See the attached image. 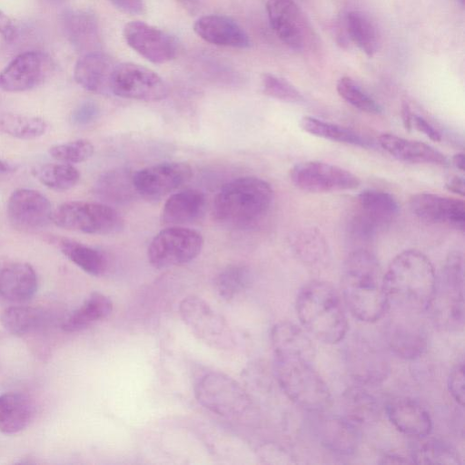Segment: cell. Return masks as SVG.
<instances>
[{
	"mask_svg": "<svg viewBox=\"0 0 465 465\" xmlns=\"http://www.w3.org/2000/svg\"><path fill=\"white\" fill-rule=\"evenodd\" d=\"M437 277L430 260L414 249L398 253L383 273V286L390 306L420 314L427 312L432 300Z\"/></svg>",
	"mask_w": 465,
	"mask_h": 465,
	"instance_id": "6da1fadb",
	"label": "cell"
},
{
	"mask_svg": "<svg viewBox=\"0 0 465 465\" xmlns=\"http://www.w3.org/2000/svg\"><path fill=\"white\" fill-rule=\"evenodd\" d=\"M341 289L349 311L361 322H377L390 308L381 265L376 256L367 250L359 249L348 255L343 265Z\"/></svg>",
	"mask_w": 465,
	"mask_h": 465,
	"instance_id": "7a4b0ae2",
	"label": "cell"
},
{
	"mask_svg": "<svg viewBox=\"0 0 465 465\" xmlns=\"http://www.w3.org/2000/svg\"><path fill=\"white\" fill-rule=\"evenodd\" d=\"M296 312L304 330L322 342L334 344L345 338L346 313L331 283L312 281L304 284L297 295Z\"/></svg>",
	"mask_w": 465,
	"mask_h": 465,
	"instance_id": "3957f363",
	"label": "cell"
},
{
	"mask_svg": "<svg viewBox=\"0 0 465 465\" xmlns=\"http://www.w3.org/2000/svg\"><path fill=\"white\" fill-rule=\"evenodd\" d=\"M272 200L273 190L268 182L254 176L239 177L216 194L213 217L225 226L247 227L266 214Z\"/></svg>",
	"mask_w": 465,
	"mask_h": 465,
	"instance_id": "277c9868",
	"label": "cell"
},
{
	"mask_svg": "<svg viewBox=\"0 0 465 465\" xmlns=\"http://www.w3.org/2000/svg\"><path fill=\"white\" fill-rule=\"evenodd\" d=\"M312 361L302 355L273 352L275 377L286 396L307 411L324 412L331 404V396Z\"/></svg>",
	"mask_w": 465,
	"mask_h": 465,
	"instance_id": "5b68a950",
	"label": "cell"
},
{
	"mask_svg": "<svg viewBox=\"0 0 465 465\" xmlns=\"http://www.w3.org/2000/svg\"><path fill=\"white\" fill-rule=\"evenodd\" d=\"M427 312L435 324L446 331L464 326V262L459 251L450 252Z\"/></svg>",
	"mask_w": 465,
	"mask_h": 465,
	"instance_id": "8992f818",
	"label": "cell"
},
{
	"mask_svg": "<svg viewBox=\"0 0 465 465\" xmlns=\"http://www.w3.org/2000/svg\"><path fill=\"white\" fill-rule=\"evenodd\" d=\"M194 395L205 409L228 420L246 421L254 414L246 391L223 372L209 371L202 375L194 385Z\"/></svg>",
	"mask_w": 465,
	"mask_h": 465,
	"instance_id": "52a82bcc",
	"label": "cell"
},
{
	"mask_svg": "<svg viewBox=\"0 0 465 465\" xmlns=\"http://www.w3.org/2000/svg\"><path fill=\"white\" fill-rule=\"evenodd\" d=\"M58 227L88 234H114L124 221L113 207L103 203L71 201L58 206L52 215Z\"/></svg>",
	"mask_w": 465,
	"mask_h": 465,
	"instance_id": "ba28073f",
	"label": "cell"
},
{
	"mask_svg": "<svg viewBox=\"0 0 465 465\" xmlns=\"http://www.w3.org/2000/svg\"><path fill=\"white\" fill-rule=\"evenodd\" d=\"M203 238L200 232L183 226H170L160 231L151 241L147 256L157 269L190 262L201 252Z\"/></svg>",
	"mask_w": 465,
	"mask_h": 465,
	"instance_id": "9c48e42d",
	"label": "cell"
},
{
	"mask_svg": "<svg viewBox=\"0 0 465 465\" xmlns=\"http://www.w3.org/2000/svg\"><path fill=\"white\" fill-rule=\"evenodd\" d=\"M180 315L193 333L213 348L229 350L234 347L233 333L226 321L203 299L184 298L179 305Z\"/></svg>",
	"mask_w": 465,
	"mask_h": 465,
	"instance_id": "30bf717a",
	"label": "cell"
},
{
	"mask_svg": "<svg viewBox=\"0 0 465 465\" xmlns=\"http://www.w3.org/2000/svg\"><path fill=\"white\" fill-rule=\"evenodd\" d=\"M110 89L116 96L145 102L161 101L169 94L168 86L160 75L134 63L115 65Z\"/></svg>",
	"mask_w": 465,
	"mask_h": 465,
	"instance_id": "8fae6325",
	"label": "cell"
},
{
	"mask_svg": "<svg viewBox=\"0 0 465 465\" xmlns=\"http://www.w3.org/2000/svg\"><path fill=\"white\" fill-rule=\"evenodd\" d=\"M290 179L299 189L314 193L354 190L360 179L340 166L320 161H307L290 170Z\"/></svg>",
	"mask_w": 465,
	"mask_h": 465,
	"instance_id": "7c38bea8",
	"label": "cell"
},
{
	"mask_svg": "<svg viewBox=\"0 0 465 465\" xmlns=\"http://www.w3.org/2000/svg\"><path fill=\"white\" fill-rule=\"evenodd\" d=\"M344 356L350 375L362 386L381 383L391 370L389 360L383 351L361 336H355L347 342Z\"/></svg>",
	"mask_w": 465,
	"mask_h": 465,
	"instance_id": "4fadbf2b",
	"label": "cell"
},
{
	"mask_svg": "<svg viewBox=\"0 0 465 465\" xmlns=\"http://www.w3.org/2000/svg\"><path fill=\"white\" fill-rule=\"evenodd\" d=\"M53 69L51 58L40 51L17 55L0 73V89L9 93L31 90L42 84Z\"/></svg>",
	"mask_w": 465,
	"mask_h": 465,
	"instance_id": "5bb4252c",
	"label": "cell"
},
{
	"mask_svg": "<svg viewBox=\"0 0 465 465\" xmlns=\"http://www.w3.org/2000/svg\"><path fill=\"white\" fill-rule=\"evenodd\" d=\"M193 175L184 162H164L143 168L133 174L136 193L146 198L163 197L186 183Z\"/></svg>",
	"mask_w": 465,
	"mask_h": 465,
	"instance_id": "9a60e30c",
	"label": "cell"
},
{
	"mask_svg": "<svg viewBox=\"0 0 465 465\" xmlns=\"http://www.w3.org/2000/svg\"><path fill=\"white\" fill-rule=\"evenodd\" d=\"M52 204L40 192L20 188L12 193L7 203V216L12 225L31 232L46 227L52 222Z\"/></svg>",
	"mask_w": 465,
	"mask_h": 465,
	"instance_id": "2e32d148",
	"label": "cell"
},
{
	"mask_svg": "<svg viewBox=\"0 0 465 465\" xmlns=\"http://www.w3.org/2000/svg\"><path fill=\"white\" fill-rule=\"evenodd\" d=\"M410 208L424 223L446 225L464 232L465 205L460 199L432 193H419L411 197Z\"/></svg>",
	"mask_w": 465,
	"mask_h": 465,
	"instance_id": "e0dca14e",
	"label": "cell"
},
{
	"mask_svg": "<svg viewBox=\"0 0 465 465\" xmlns=\"http://www.w3.org/2000/svg\"><path fill=\"white\" fill-rule=\"evenodd\" d=\"M396 316L391 319L386 327V342L390 350L398 357L415 360L420 357L428 346L426 331L417 319L418 314L397 310Z\"/></svg>",
	"mask_w": 465,
	"mask_h": 465,
	"instance_id": "ac0fdd59",
	"label": "cell"
},
{
	"mask_svg": "<svg viewBox=\"0 0 465 465\" xmlns=\"http://www.w3.org/2000/svg\"><path fill=\"white\" fill-rule=\"evenodd\" d=\"M124 37L131 48L153 64L167 63L177 53V44L173 37L143 22L133 21L126 24Z\"/></svg>",
	"mask_w": 465,
	"mask_h": 465,
	"instance_id": "d6986e66",
	"label": "cell"
},
{
	"mask_svg": "<svg viewBox=\"0 0 465 465\" xmlns=\"http://www.w3.org/2000/svg\"><path fill=\"white\" fill-rule=\"evenodd\" d=\"M266 12L272 30L283 44L295 51L305 48L310 30L293 0H267Z\"/></svg>",
	"mask_w": 465,
	"mask_h": 465,
	"instance_id": "ffe728a7",
	"label": "cell"
},
{
	"mask_svg": "<svg viewBox=\"0 0 465 465\" xmlns=\"http://www.w3.org/2000/svg\"><path fill=\"white\" fill-rule=\"evenodd\" d=\"M388 419L401 433L417 439L427 437L432 421L428 411L409 397H396L386 406Z\"/></svg>",
	"mask_w": 465,
	"mask_h": 465,
	"instance_id": "44dd1931",
	"label": "cell"
},
{
	"mask_svg": "<svg viewBox=\"0 0 465 465\" xmlns=\"http://www.w3.org/2000/svg\"><path fill=\"white\" fill-rule=\"evenodd\" d=\"M314 424L316 437L326 449L349 455L360 442L359 427L344 416L322 415Z\"/></svg>",
	"mask_w": 465,
	"mask_h": 465,
	"instance_id": "7402d4cb",
	"label": "cell"
},
{
	"mask_svg": "<svg viewBox=\"0 0 465 465\" xmlns=\"http://www.w3.org/2000/svg\"><path fill=\"white\" fill-rule=\"evenodd\" d=\"M115 64L108 55L99 52L83 54L76 62L74 76L76 83L88 92L111 94V78Z\"/></svg>",
	"mask_w": 465,
	"mask_h": 465,
	"instance_id": "603a6c76",
	"label": "cell"
},
{
	"mask_svg": "<svg viewBox=\"0 0 465 465\" xmlns=\"http://www.w3.org/2000/svg\"><path fill=\"white\" fill-rule=\"evenodd\" d=\"M193 30L199 37L215 45L236 48L250 45L245 31L234 20L225 15L202 16L195 21Z\"/></svg>",
	"mask_w": 465,
	"mask_h": 465,
	"instance_id": "cb8c5ba5",
	"label": "cell"
},
{
	"mask_svg": "<svg viewBox=\"0 0 465 465\" xmlns=\"http://www.w3.org/2000/svg\"><path fill=\"white\" fill-rule=\"evenodd\" d=\"M381 147L395 159L411 163L447 165V156L433 146L392 134H382L378 138Z\"/></svg>",
	"mask_w": 465,
	"mask_h": 465,
	"instance_id": "d4e9b609",
	"label": "cell"
},
{
	"mask_svg": "<svg viewBox=\"0 0 465 465\" xmlns=\"http://www.w3.org/2000/svg\"><path fill=\"white\" fill-rule=\"evenodd\" d=\"M206 206V196L203 192L186 189L169 196L162 208L160 219L163 224L182 226L201 219Z\"/></svg>",
	"mask_w": 465,
	"mask_h": 465,
	"instance_id": "484cf974",
	"label": "cell"
},
{
	"mask_svg": "<svg viewBox=\"0 0 465 465\" xmlns=\"http://www.w3.org/2000/svg\"><path fill=\"white\" fill-rule=\"evenodd\" d=\"M63 30L75 50L83 54L98 51L99 26L95 16L83 10H67L61 18Z\"/></svg>",
	"mask_w": 465,
	"mask_h": 465,
	"instance_id": "4316f807",
	"label": "cell"
},
{
	"mask_svg": "<svg viewBox=\"0 0 465 465\" xmlns=\"http://www.w3.org/2000/svg\"><path fill=\"white\" fill-rule=\"evenodd\" d=\"M37 290L34 268L25 262H12L0 270V295L12 302L31 299Z\"/></svg>",
	"mask_w": 465,
	"mask_h": 465,
	"instance_id": "83f0119b",
	"label": "cell"
},
{
	"mask_svg": "<svg viewBox=\"0 0 465 465\" xmlns=\"http://www.w3.org/2000/svg\"><path fill=\"white\" fill-rule=\"evenodd\" d=\"M357 213L379 229L389 224L400 213L396 198L390 193L366 189L357 195Z\"/></svg>",
	"mask_w": 465,
	"mask_h": 465,
	"instance_id": "f1b7e54d",
	"label": "cell"
},
{
	"mask_svg": "<svg viewBox=\"0 0 465 465\" xmlns=\"http://www.w3.org/2000/svg\"><path fill=\"white\" fill-rule=\"evenodd\" d=\"M35 416L33 401L22 392H5L0 395V431L17 433L25 429Z\"/></svg>",
	"mask_w": 465,
	"mask_h": 465,
	"instance_id": "f546056e",
	"label": "cell"
},
{
	"mask_svg": "<svg viewBox=\"0 0 465 465\" xmlns=\"http://www.w3.org/2000/svg\"><path fill=\"white\" fill-rule=\"evenodd\" d=\"M49 242L54 244L65 257L88 274L100 276L106 271L107 259L97 249L64 237H49Z\"/></svg>",
	"mask_w": 465,
	"mask_h": 465,
	"instance_id": "4dcf8cb0",
	"label": "cell"
},
{
	"mask_svg": "<svg viewBox=\"0 0 465 465\" xmlns=\"http://www.w3.org/2000/svg\"><path fill=\"white\" fill-rule=\"evenodd\" d=\"M342 408L343 416L358 427L377 421L381 412L377 399L360 384L344 391Z\"/></svg>",
	"mask_w": 465,
	"mask_h": 465,
	"instance_id": "1f68e13d",
	"label": "cell"
},
{
	"mask_svg": "<svg viewBox=\"0 0 465 465\" xmlns=\"http://www.w3.org/2000/svg\"><path fill=\"white\" fill-rule=\"evenodd\" d=\"M273 352L302 355L314 359L315 350L310 337L297 325L289 322L275 324L271 331Z\"/></svg>",
	"mask_w": 465,
	"mask_h": 465,
	"instance_id": "d6a6232c",
	"label": "cell"
},
{
	"mask_svg": "<svg viewBox=\"0 0 465 465\" xmlns=\"http://www.w3.org/2000/svg\"><path fill=\"white\" fill-rule=\"evenodd\" d=\"M112 311L113 302L109 297L100 292H93L79 308L64 320L62 328L68 332L85 330L107 318Z\"/></svg>",
	"mask_w": 465,
	"mask_h": 465,
	"instance_id": "836d02e7",
	"label": "cell"
},
{
	"mask_svg": "<svg viewBox=\"0 0 465 465\" xmlns=\"http://www.w3.org/2000/svg\"><path fill=\"white\" fill-rule=\"evenodd\" d=\"M133 174L127 169L110 170L98 178L94 192L105 202H127L137 193L133 183Z\"/></svg>",
	"mask_w": 465,
	"mask_h": 465,
	"instance_id": "e575fe53",
	"label": "cell"
},
{
	"mask_svg": "<svg viewBox=\"0 0 465 465\" xmlns=\"http://www.w3.org/2000/svg\"><path fill=\"white\" fill-rule=\"evenodd\" d=\"M291 245L296 256L306 264L318 265L328 258L327 241L316 228L306 227L296 231L292 236Z\"/></svg>",
	"mask_w": 465,
	"mask_h": 465,
	"instance_id": "d590c367",
	"label": "cell"
},
{
	"mask_svg": "<svg viewBox=\"0 0 465 465\" xmlns=\"http://www.w3.org/2000/svg\"><path fill=\"white\" fill-rule=\"evenodd\" d=\"M300 125L304 132L326 140L365 148L372 146L371 142L357 132L312 116L302 117Z\"/></svg>",
	"mask_w": 465,
	"mask_h": 465,
	"instance_id": "8d00e7d4",
	"label": "cell"
},
{
	"mask_svg": "<svg viewBox=\"0 0 465 465\" xmlns=\"http://www.w3.org/2000/svg\"><path fill=\"white\" fill-rule=\"evenodd\" d=\"M344 26L351 42L369 57L379 49V37L375 25L370 18L360 11L346 14Z\"/></svg>",
	"mask_w": 465,
	"mask_h": 465,
	"instance_id": "74e56055",
	"label": "cell"
},
{
	"mask_svg": "<svg viewBox=\"0 0 465 465\" xmlns=\"http://www.w3.org/2000/svg\"><path fill=\"white\" fill-rule=\"evenodd\" d=\"M420 438L413 446L411 460L417 464L459 465L460 459L457 450L440 439Z\"/></svg>",
	"mask_w": 465,
	"mask_h": 465,
	"instance_id": "f35d334b",
	"label": "cell"
},
{
	"mask_svg": "<svg viewBox=\"0 0 465 465\" xmlns=\"http://www.w3.org/2000/svg\"><path fill=\"white\" fill-rule=\"evenodd\" d=\"M47 128V123L39 116L13 113L0 115V131L18 139H36L44 135Z\"/></svg>",
	"mask_w": 465,
	"mask_h": 465,
	"instance_id": "ab89813d",
	"label": "cell"
},
{
	"mask_svg": "<svg viewBox=\"0 0 465 465\" xmlns=\"http://www.w3.org/2000/svg\"><path fill=\"white\" fill-rule=\"evenodd\" d=\"M34 176L46 187L56 191H66L80 180L78 170L70 163H46L33 168Z\"/></svg>",
	"mask_w": 465,
	"mask_h": 465,
	"instance_id": "60d3db41",
	"label": "cell"
},
{
	"mask_svg": "<svg viewBox=\"0 0 465 465\" xmlns=\"http://www.w3.org/2000/svg\"><path fill=\"white\" fill-rule=\"evenodd\" d=\"M44 318L42 312L29 306H11L0 314V322L12 334L25 335L36 330Z\"/></svg>",
	"mask_w": 465,
	"mask_h": 465,
	"instance_id": "b9f144b4",
	"label": "cell"
},
{
	"mask_svg": "<svg viewBox=\"0 0 465 465\" xmlns=\"http://www.w3.org/2000/svg\"><path fill=\"white\" fill-rule=\"evenodd\" d=\"M252 274L244 265H230L215 278L214 285L218 294L230 301L245 290L251 283Z\"/></svg>",
	"mask_w": 465,
	"mask_h": 465,
	"instance_id": "7bdbcfd3",
	"label": "cell"
},
{
	"mask_svg": "<svg viewBox=\"0 0 465 465\" xmlns=\"http://www.w3.org/2000/svg\"><path fill=\"white\" fill-rule=\"evenodd\" d=\"M338 94L354 108L371 114L382 112L381 106L353 79L341 77L336 84Z\"/></svg>",
	"mask_w": 465,
	"mask_h": 465,
	"instance_id": "ee69618b",
	"label": "cell"
},
{
	"mask_svg": "<svg viewBox=\"0 0 465 465\" xmlns=\"http://www.w3.org/2000/svg\"><path fill=\"white\" fill-rule=\"evenodd\" d=\"M94 153V144L86 139H77L49 148V154L54 159L70 164L84 162L91 158Z\"/></svg>",
	"mask_w": 465,
	"mask_h": 465,
	"instance_id": "f6af8a7d",
	"label": "cell"
},
{
	"mask_svg": "<svg viewBox=\"0 0 465 465\" xmlns=\"http://www.w3.org/2000/svg\"><path fill=\"white\" fill-rule=\"evenodd\" d=\"M262 90L265 95L286 103L303 100L300 91L290 82L269 73L262 75Z\"/></svg>",
	"mask_w": 465,
	"mask_h": 465,
	"instance_id": "bcb514c9",
	"label": "cell"
},
{
	"mask_svg": "<svg viewBox=\"0 0 465 465\" xmlns=\"http://www.w3.org/2000/svg\"><path fill=\"white\" fill-rule=\"evenodd\" d=\"M464 363L457 364L450 373L448 389L452 398L460 405L464 404Z\"/></svg>",
	"mask_w": 465,
	"mask_h": 465,
	"instance_id": "7dc6e473",
	"label": "cell"
},
{
	"mask_svg": "<svg viewBox=\"0 0 465 465\" xmlns=\"http://www.w3.org/2000/svg\"><path fill=\"white\" fill-rule=\"evenodd\" d=\"M100 109L93 101L81 103L72 113V122L76 125H86L94 122L99 115Z\"/></svg>",
	"mask_w": 465,
	"mask_h": 465,
	"instance_id": "c3c4849f",
	"label": "cell"
},
{
	"mask_svg": "<svg viewBox=\"0 0 465 465\" xmlns=\"http://www.w3.org/2000/svg\"><path fill=\"white\" fill-rule=\"evenodd\" d=\"M413 126L434 142H440L441 140V134L439 130L421 115L413 114L412 127Z\"/></svg>",
	"mask_w": 465,
	"mask_h": 465,
	"instance_id": "681fc988",
	"label": "cell"
},
{
	"mask_svg": "<svg viewBox=\"0 0 465 465\" xmlns=\"http://www.w3.org/2000/svg\"><path fill=\"white\" fill-rule=\"evenodd\" d=\"M119 10L131 15L142 14L144 5L142 0H109Z\"/></svg>",
	"mask_w": 465,
	"mask_h": 465,
	"instance_id": "f907efd6",
	"label": "cell"
},
{
	"mask_svg": "<svg viewBox=\"0 0 465 465\" xmlns=\"http://www.w3.org/2000/svg\"><path fill=\"white\" fill-rule=\"evenodd\" d=\"M0 34L6 41H12L16 35V28L11 18L0 10Z\"/></svg>",
	"mask_w": 465,
	"mask_h": 465,
	"instance_id": "816d5d0a",
	"label": "cell"
},
{
	"mask_svg": "<svg viewBox=\"0 0 465 465\" xmlns=\"http://www.w3.org/2000/svg\"><path fill=\"white\" fill-rule=\"evenodd\" d=\"M445 186L448 191L463 196L465 193L464 178L459 175H453L446 182Z\"/></svg>",
	"mask_w": 465,
	"mask_h": 465,
	"instance_id": "f5cc1de1",
	"label": "cell"
},
{
	"mask_svg": "<svg viewBox=\"0 0 465 465\" xmlns=\"http://www.w3.org/2000/svg\"><path fill=\"white\" fill-rule=\"evenodd\" d=\"M401 117L405 130L411 131L412 129L413 112L410 104L406 101L401 103Z\"/></svg>",
	"mask_w": 465,
	"mask_h": 465,
	"instance_id": "db71d44e",
	"label": "cell"
},
{
	"mask_svg": "<svg viewBox=\"0 0 465 465\" xmlns=\"http://www.w3.org/2000/svg\"><path fill=\"white\" fill-rule=\"evenodd\" d=\"M383 460L381 461V463H389V464H405V463H411V460L403 458V457H401V456H397V455H387L385 456L384 458H382Z\"/></svg>",
	"mask_w": 465,
	"mask_h": 465,
	"instance_id": "11a10c76",
	"label": "cell"
},
{
	"mask_svg": "<svg viewBox=\"0 0 465 465\" xmlns=\"http://www.w3.org/2000/svg\"><path fill=\"white\" fill-rule=\"evenodd\" d=\"M452 164L460 171H464V154L457 153L451 158Z\"/></svg>",
	"mask_w": 465,
	"mask_h": 465,
	"instance_id": "9f6ffc18",
	"label": "cell"
},
{
	"mask_svg": "<svg viewBox=\"0 0 465 465\" xmlns=\"http://www.w3.org/2000/svg\"><path fill=\"white\" fill-rule=\"evenodd\" d=\"M16 166L13 163L0 159V174H6L15 172Z\"/></svg>",
	"mask_w": 465,
	"mask_h": 465,
	"instance_id": "6f0895ef",
	"label": "cell"
},
{
	"mask_svg": "<svg viewBox=\"0 0 465 465\" xmlns=\"http://www.w3.org/2000/svg\"><path fill=\"white\" fill-rule=\"evenodd\" d=\"M183 7H185L187 10L193 12L195 11L198 6L200 0H177Z\"/></svg>",
	"mask_w": 465,
	"mask_h": 465,
	"instance_id": "680465c9",
	"label": "cell"
},
{
	"mask_svg": "<svg viewBox=\"0 0 465 465\" xmlns=\"http://www.w3.org/2000/svg\"><path fill=\"white\" fill-rule=\"evenodd\" d=\"M47 1L52 3V4H61V3H63L65 0H47Z\"/></svg>",
	"mask_w": 465,
	"mask_h": 465,
	"instance_id": "91938a15",
	"label": "cell"
},
{
	"mask_svg": "<svg viewBox=\"0 0 465 465\" xmlns=\"http://www.w3.org/2000/svg\"><path fill=\"white\" fill-rule=\"evenodd\" d=\"M461 5H464V0H457Z\"/></svg>",
	"mask_w": 465,
	"mask_h": 465,
	"instance_id": "94428289",
	"label": "cell"
}]
</instances>
